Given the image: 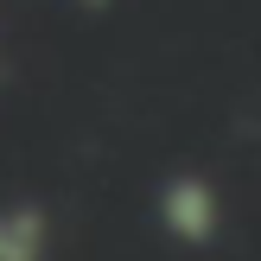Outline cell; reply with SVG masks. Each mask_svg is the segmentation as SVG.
Here are the masks:
<instances>
[{
  "instance_id": "cell-1",
  "label": "cell",
  "mask_w": 261,
  "mask_h": 261,
  "mask_svg": "<svg viewBox=\"0 0 261 261\" xmlns=\"http://www.w3.org/2000/svg\"><path fill=\"white\" fill-rule=\"evenodd\" d=\"M160 223L166 236H178L185 249H204V242H217V229H223V204H217V185L198 172H178L160 185Z\"/></svg>"
},
{
  "instance_id": "cell-2",
  "label": "cell",
  "mask_w": 261,
  "mask_h": 261,
  "mask_svg": "<svg viewBox=\"0 0 261 261\" xmlns=\"http://www.w3.org/2000/svg\"><path fill=\"white\" fill-rule=\"evenodd\" d=\"M0 261H51V223L38 204H0Z\"/></svg>"
}]
</instances>
